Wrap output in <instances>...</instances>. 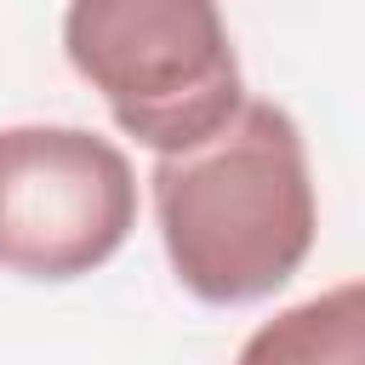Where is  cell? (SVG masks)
<instances>
[{
  "instance_id": "cell-2",
  "label": "cell",
  "mask_w": 365,
  "mask_h": 365,
  "mask_svg": "<svg viewBox=\"0 0 365 365\" xmlns=\"http://www.w3.org/2000/svg\"><path fill=\"white\" fill-rule=\"evenodd\" d=\"M63 51L114 125L154 154H182L245 108L217 0H68Z\"/></svg>"
},
{
  "instance_id": "cell-3",
  "label": "cell",
  "mask_w": 365,
  "mask_h": 365,
  "mask_svg": "<svg viewBox=\"0 0 365 365\" xmlns=\"http://www.w3.org/2000/svg\"><path fill=\"white\" fill-rule=\"evenodd\" d=\"M137 228L131 160L86 125L0 131V268L17 279H80Z\"/></svg>"
},
{
  "instance_id": "cell-4",
  "label": "cell",
  "mask_w": 365,
  "mask_h": 365,
  "mask_svg": "<svg viewBox=\"0 0 365 365\" xmlns=\"http://www.w3.org/2000/svg\"><path fill=\"white\" fill-rule=\"evenodd\" d=\"M234 365H365V279L279 308L245 336Z\"/></svg>"
},
{
  "instance_id": "cell-1",
  "label": "cell",
  "mask_w": 365,
  "mask_h": 365,
  "mask_svg": "<svg viewBox=\"0 0 365 365\" xmlns=\"http://www.w3.org/2000/svg\"><path fill=\"white\" fill-rule=\"evenodd\" d=\"M154 222L171 274L211 308L274 297L314 251L308 148L279 103L245 108L205 143L154 160Z\"/></svg>"
}]
</instances>
